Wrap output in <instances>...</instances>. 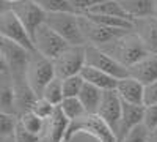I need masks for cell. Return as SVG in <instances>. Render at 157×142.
I'll list each match as a JSON object with an SVG mask.
<instances>
[{
    "label": "cell",
    "mask_w": 157,
    "mask_h": 142,
    "mask_svg": "<svg viewBox=\"0 0 157 142\" xmlns=\"http://www.w3.org/2000/svg\"><path fill=\"white\" fill-rule=\"evenodd\" d=\"M19 125L24 128L25 131L32 136L36 137H44L46 130H47V122H44L43 119H39L36 114L30 112H25L24 115L19 117Z\"/></svg>",
    "instance_id": "obj_22"
},
{
    "label": "cell",
    "mask_w": 157,
    "mask_h": 142,
    "mask_svg": "<svg viewBox=\"0 0 157 142\" xmlns=\"http://www.w3.org/2000/svg\"><path fill=\"white\" fill-rule=\"evenodd\" d=\"M157 104V81L145 85V106Z\"/></svg>",
    "instance_id": "obj_33"
},
{
    "label": "cell",
    "mask_w": 157,
    "mask_h": 142,
    "mask_svg": "<svg viewBox=\"0 0 157 142\" xmlns=\"http://www.w3.org/2000/svg\"><path fill=\"white\" fill-rule=\"evenodd\" d=\"M16 137H17V142H43V137H36V136H32L29 134L24 128L19 125L17 126V131H16Z\"/></svg>",
    "instance_id": "obj_34"
},
{
    "label": "cell",
    "mask_w": 157,
    "mask_h": 142,
    "mask_svg": "<svg viewBox=\"0 0 157 142\" xmlns=\"http://www.w3.org/2000/svg\"><path fill=\"white\" fill-rule=\"evenodd\" d=\"M83 85H85V81H83L82 74L71 76V77L63 79V95H64V98H78Z\"/></svg>",
    "instance_id": "obj_28"
},
{
    "label": "cell",
    "mask_w": 157,
    "mask_h": 142,
    "mask_svg": "<svg viewBox=\"0 0 157 142\" xmlns=\"http://www.w3.org/2000/svg\"><path fill=\"white\" fill-rule=\"evenodd\" d=\"M98 115L110 126V130L118 137V130H120V122L123 115V99L116 93V90L104 92V98H102Z\"/></svg>",
    "instance_id": "obj_12"
},
{
    "label": "cell",
    "mask_w": 157,
    "mask_h": 142,
    "mask_svg": "<svg viewBox=\"0 0 157 142\" xmlns=\"http://www.w3.org/2000/svg\"><path fill=\"white\" fill-rule=\"evenodd\" d=\"M148 137H149V131L146 130V126L141 123V125L135 126L121 142H148Z\"/></svg>",
    "instance_id": "obj_31"
},
{
    "label": "cell",
    "mask_w": 157,
    "mask_h": 142,
    "mask_svg": "<svg viewBox=\"0 0 157 142\" xmlns=\"http://www.w3.org/2000/svg\"><path fill=\"white\" fill-rule=\"evenodd\" d=\"M132 21L154 16V0H120Z\"/></svg>",
    "instance_id": "obj_21"
},
{
    "label": "cell",
    "mask_w": 157,
    "mask_h": 142,
    "mask_svg": "<svg viewBox=\"0 0 157 142\" xmlns=\"http://www.w3.org/2000/svg\"><path fill=\"white\" fill-rule=\"evenodd\" d=\"M78 21H80V27H82L83 36L86 40V46L104 47V46L110 44L112 41H115L116 38H120L121 35H124L127 32H132V30L105 27V25H102L99 22L91 21L85 14H78Z\"/></svg>",
    "instance_id": "obj_8"
},
{
    "label": "cell",
    "mask_w": 157,
    "mask_h": 142,
    "mask_svg": "<svg viewBox=\"0 0 157 142\" xmlns=\"http://www.w3.org/2000/svg\"><path fill=\"white\" fill-rule=\"evenodd\" d=\"M41 98H44L46 101H49L50 104H54L55 108H58L63 99H64V95H63V81L55 77L54 81H52L41 95Z\"/></svg>",
    "instance_id": "obj_26"
},
{
    "label": "cell",
    "mask_w": 157,
    "mask_h": 142,
    "mask_svg": "<svg viewBox=\"0 0 157 142\" xmlns=\"http://www.w3.org/2000/svg\"><path fill=\"white\" fill-rule=\"evenodd\" d=\"M57 108L54 104H50L49 101H46L44 98H38L35 101V104L32 108V112L36 114L39 119H43L44 122H49L52 117H54V114H55Z\"/></svg>",
    "instance_id": "obj_30"
},
{
    "label": "cell",
    "mask_w": 157,
    "mask_h": 142,
    "mask_svg": "<svg viewBox=\"0 0 157 142\" xmlns=\"http://www.w3.org/2000/svg\"><path fill=\"white\" fill-rule=\"evenodd\" d=\"M145 117V106L129 104L123 101V115L120 122V130H118V142H121L135 126L143 123Z\"/></svg>",
    "instance_id": "obj_14"
},
{
    "label": "cell",
    "mask_w": 157,
    "mask_h": 142,
    "mask_svg": "<svg viewBox=\"0 0 157 142\" xmlns=\"http://www.w3.org/2000/svg\"><path fill=\"white\" fill-rule=\"evenodd\" d=\"M10 8L16 13V16L25 25V29H27V32L30 33L32 40H33L36 30L43 24H46L47 13L38 3H35L33 0H19L16 3H11Z\"/></svg>",
    "instance_id": "obj_11"
},
{
    "label": "cell",
    "mask_w": 157,
    "mask_h": 142,
    "mask_svg": "<svg viewBox=\"0 0 157 142\" xmlns=\"http://www.w3.org/2000/svg\"><path fill=\"white\" fill-rule=\"evenodd\" d=\"M85 55H86V67L104 71V73L116 77V79L129 77V68L123 67L121 63H118L113 57H110L105 51H102L98 46H86Z\"/></svg>",
    "instance_id": "obj_10"
},
{
    "label": "cell",
    "mask_w": 157,
    "mask_h": 142,
    "mask_svg": "<svg viewBox=\"0 0 157 142\" xmlns=\"http://www.w3.org/2000/svg\"><path fill=\"white\" fill-rule=\"evenodd\" d=\"M5 3H8V5H11V3H16V2H19V0H3Z\"/></svg>",
    "instance_id": "obj_38"
},
{
    "label": "cell",
    "mask_w": 157,
    "mask_h": 142,
    "mask_svg": "<svg viewBox=\"0 0 157 142\" xmlns=\"http://www.w3.org/2000/svg\"><path fill=\"white\" fill-rule=\"evenodd\" d=\"M116 93L124 103L137 106H145V85L140 84L134 77H124L120 79L116 87Z\"/></svg>",
    "instance_id": "obj_16"
},
{
    "label": "cell",
    "mask_w": 157,
    "mask_h": 142,
    "mask_svg": "<svg viewBox=\"0 0 157 142\" xmlns=\"http://www.w3.org/2000/svg\"><path fill=\"white\" fill-rule=\"evenodd\" d=\"M0 36L25 47L30 52H36L30 33L10 6H3L0 13Z\"/></svg>",
    "instance_id": "obj_5"
},
{
    "label": "cell",
    "mask_w": 157,
    "mask_h": 142,
    "mask_svg": "<svg viewBox=\"0 0 157 142\" xmlns=\"http://www.w3.org/2000/svg\"><path fill=\"white\" fill-rule=\"evenodd\" d=\"M88 13L91 14H102V16H113V18H120V19H127L132 21L129 18V14L124 11L123 5L120 3V0H107L98 6H94L93 10H90ZM134 22V21H132Z\"/></svg>",
    "instance_id": "obj_23"
},
{
    "label": "cell",
    "mask_w": 157,
    "mask_h": 142,
    "mask_svg": "<svg viewBox=\"0 0 157 142\" xmlns=\"http://www.w3.org/2000/svg\"><path fill=\"white\" fill-rule=\"evenodd\" d=\"M0 112L17 115L14 82H13V77H11L8 68L2 62H0Z\"/></svg>",
    "instance_id": "obj_13"
},
{
    "label": "cell",
    "mask_w": 157,
    "mask_h": 142,
    "mask_svg": "<svg viewBox=\"0 0 157 142\" xmlns=\"http://www.w3.org/2000/svg\"><path fill=\"white\" fill-rule=\"evenodd\" d=\"M134 32L145 43L148 52L157 55V18L149 16L134 21Z\"/></svg>",
    "instance_id": "obj_15"
},
{
    "label": "cell",
    "mask_w": 157,
    "mask_h": 142,
    "mask_svg": "<svg viewBox=\"0 0 157 142\" xmlns=\"http://www.w3.org/2000/svg\"><path fill=\"white\" fill-rule=\"evenodd\" d=\"M0 142H17V137H16V134L8 136V137H0Z\"/></svg>",
    "instance_id": "obj_36"
},
{
    "label": "cell",
    "mask_w": 157,
    "mask_h": 142,
    "mask_svg": "<svg viewBox=\"0 0 157 142\" xmlns=\"http://www.w3.org/2000/svg\"><path fill=\"white\" fill-rule=\"evenodd\" d=\"M78 134L91 136L98 142H118L116 134L110 130V126L99 115L86 114L75 122H69L66 134H64V142H71Z\"/></svg>",
    "instance_id": "obj_2"
},
{
    "label": "cell",
    "mask_w": 157,
    "mask_h": 142,
    "mask_svg": "<svg viewBox=\"0 0 157 142\" xmlns=\"http://www.w3.org/2000/svg\"><path fill=\"white\" fill-rule=\"evenodd\" d=\"M55 68L54 62L43 57L41 54L33 52L30 59V65L27 70V82L33 88L38 98H41L44 88L55 79Z\"/></svg>",
    "instance_id": "obj_6"
},
{
    "label": "cell",
    "mask_w": 157,
    "mask_h": 142,
    "mask_svg": "<svg viewBox=\"0 0 157 142\" xmlns=\"http://www.w3.org/2000/svg\"><path fill=\"white\" fill-rule=\"evenodd\" d=\"M33 44L38 54H41L43 57L49 59L54 62L63 51H66L69 47V44L63 40V38L52 30L47 24H43L39 27L33 36Z\"/></svg>",
    "instance_id": "obj_9"
},
{
    "label": "cell",
    "mask_w": 157,
    "mask_h": 142,
    "mask_svg": "<svg viewBox=\"0 0 157 142\" xmlns=\"http://www.w3.org/2000/svg\"><path fill=\"white\" fill-rule=\"evenodd\" d=\"M143 125L146 126L148 131H152V130L157 128V104L155 106H145Z\"/></svg>",
    "instance_id": "obj_32"
},
{
    "label": "cell",
    "mask_w": 157,
    "mask_h": 142,
    "mask_svg": "<svg viewBox=\"0 0 157 142\" xmlns=\"http://www.w3.org/2000/svg\"><path fill=\"white\" fill-rule=\"evenodd\" d=\"M148 142H157V128H155V130H152V131H149Z\"/></svg>",
    "instance_id": "obj_35"
},
{
    "label": "cell",
    "mask_w": 157,
    "mask_h": 142,
    "mask_svg": "<svg viewBox=\"0 0 157 142\" xmlns=\"http://www.w3.org/2000/svg\"><path fill=\"white\" fill-rule=\"evenodd\" d=\"M86 46H69L66 51L54 60L55 76L58 79H66L71 76L80 74L86 65Z\"/></svg>",
    "instance_id": "obj_7"
},
{
    "label": "cell",
    "mask_w": 157,
    "mask_h": 142,
    "mask_svg": "<svg viewBox=\"0 0 157 142\" xmlns=\"http://www.w3.org/2000/svg\"><path fill=\"white\" fill-rule=\"evenodd\" d=\"M102 98H104V90L98 88L93 84H88V82H85L80 95H78V99L83 104L86 114H90V115H98Z\"/></svg>",
    "instance_id": "obj_20"
},
{
    "label": "cell",
    "mask_w": 157,
    "mask_h": 142,
    "mask_svg": "<svg viewBox=\"0 0 157 142\" xmlns=\"http://www.w3.org/2000/svg\"><path fill=\"white\" fill-rule=\"evenodd\" d=\"M0 51H2L0 62L8 68L13 81H27V70L33 52L5 38H0Z\"/></svg>",
    "instance_id": "obj_3"
},
{
    "label": "cell",
    "mask_w": 157,
    "mask_h": 142,
    "mask_svg": "<svg viewBox=\"0 0 157 142\" xmlns=\"http://www.w3.org/2000/svg\"><path fill=\"white\" fill-rule=\"evenodd\" d=\"M85 16L90 18L91 21H94V22H99L102 25H105V27L134 30V22L127 21V19H120V18H113V16H102V14H91V13H85Z\"/></svg>",
    "instance_id": "obj_25"
},
{
    "label": "cell",
    "mask_w": 157,
    "mask_h": 142,
    "mask_svg": "<svg viewBox=\"0 0 157 142\" xmlns=\"http://www.w3.org/2000/svg\"><path fill=\"white\" fill-rule=\"evenodd\" d=\"M101 49L105 51L110 57H113L118 63H121L126 68L134 67L140 60L151 55L148 52L145 43L140 40V36L134 30L121 35L120 38H116L115 41H112L110 44L104 46Z\"/></svg>",
    "instance_id": "obj_1"
},
{
    "label": "cell",
    "mask_w": 157,
    "mask_h": 142,
    "mask_svg": "<svg viewBox=\"0 0 157 142\" xmlns=\"http://www.w3.org/2000/svg\"><path fill=\"white\" fill-rule=\"evenodd\" d=\"M46 24L55 30L69 46H86L78 14L75 13H50L47 14Z\"/></svg>",
    "instance_id": "obj_4"
},
{
    "label": "cell",
    "mask_w": 157,
    "mask_h": 142,
    "mask_svg": "<svg viewBox=\"0 0 157 142\" xmlns=\"http://www.w3.org/2000/svg\"><path fill=\"white\" fill-rule=\"evenodd\" d=\"M154 16L157 18V0H154Z\"/></svg>",
    "instance_id": "obj_37"
},
{
    "label": "cell",
    "mask_w": 157,
    "mask_h": 142,
    "mask_svg": "<svg viewBox=\"0 0 157 142\" xmlns=\"http://www.w3.org/2000/svg\"><path fill=\"white\" fill-rule=\"evenodd\" d=\"M82 77L83 81L88 82V84H93L96 85L98 88L104 90V92H110V90H116L118 87V82H120V79H116V77L104 73V71H99L96 68H91V67H86L82 70Z\"/></svg>",
    "instance_id": "obj_18"
},
{
    "label": "cell",
    "mask_w": 157,
    "mask_h": 142,
    "mask_svg": "<svg viewBox=\"0 0 157 142\" xmlns=\"http://www.w3.org/2000/svg\"><path fill=\"white\" fill-rule=\"evenodd\" d=\"M129 76L137 79L140 84L148 85L157 81V55H148L134 67L129 68Z\"/></svg>",
    "instance_id": "obj_17"
},
{
    "label": "cell",
    "mask_w": 157,
    "mask_h": 142,
    "mask_svg": "<svg viewBox=\"0 0 157 142\" xmlns=\"http://www.w3.org/2000/svg\"><path fill=\"white\" fill-rule=\"evenodd\" d=\"M43 142H44V140H43Z\"/></svg>",
    "instance_id": "obj_39"
},
{
    "label": "cell",
    "mask_w": 157,
    "mask_h": 142,
    "mask_svg": "<svg viewBox=\"0 0 157 142\" xmlns=\"http://www.w3.org/2000/svg\"><path fill=\"white\" fill-rule=\"evenodd\" d=\"M58 108L61 109L64 117H66L69 122H75L78 119H82L83 115H86V111H85L83 104L80 103L78 98H64Z\"/></svg>",
    "instance_id": "obj_24"
},
{
    "label": "cell",
    "mask_w": 157,
    "mask_h": 142,
    "mask_svg": "<svg viewBox=\"0 0 157 142\" xmlns=\"http://www.w3.org/2000/svg\"><path fill=\"white\" fill-rule=\"evenodd\" d=\"M19 126V117L13 114H2L0 112V137L14 136Z\"/></svg>",
    "instance_id": "obj_29"
},
{
    "label": "cell",
    "mask_w": 157,
    "mask_h": 142,
    "mask_svg": "<svg viewBox=\"0 0 157 142\" xmlns=\"http://www.w3.org/2000/svg\"><path fill=\"white\" fill-rule=\"evenodd\" d=\"M69 120L64 117L60 108H57L54 117L47 122V130L43 137L44 142H64V134H66Z\"/></svg>",
    "instance_id": "obj_19"
},
{
    "label": "cell",
    "mask_w": 157,
    "mask_h": 142,
    "mask_svg": "<svg viewBox=\"0 0 157 142\" xmlns=\"http://www.w3.org/2000/svg\"><path fill=\"white\" fill-rule=\"evenodd\" d=\"M33 2L38 3L47 14L50 13H75L78 14L69 0H33Z\"/></svg>",
    "instance_id": "obj_27"
}]
</instances>
